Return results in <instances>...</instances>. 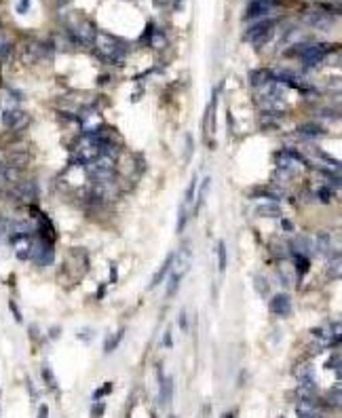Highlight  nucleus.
Returning a JSON list of instances; mask_svg holds the SVG:
<instances>
[{
    "label": "nucleus",
    "mask_w": 342,
    "mask_h": 418,
    "mask_svg": "<svg viewBox=\"0 0 342 418\" xmlns=\"http://www.w3.org/2000/svg\"><path fill=\"white\" fill-rule=\"evenodd\" d=\"M171 391H174V382L169 376H161V403L171 401Z\"/></svg>",
    "instance_id": "obj_16"
},
{
    "label": "nucleus",
    "mask_w": 342,
    "mask_h": 418,
    "mask_svg": "<svg viewBox=\"0 0 342 418\" xmlns=\"http://www.w3.org/2000/svg\"><path fill=\"white\" fill-rule=\"evenodd\" d=\"M95 45H97L99 55H102V57L112 59V62L123 59L125 55H127V45L123 43V40L117 38V36H110V34H106V32H97Z\"/></svg>",
    "instance_id": "obj_1"
},
{
    "label": "nucleus",
    "mask_w": 342,
    "mask_h": 418,
    "mask_svg": "<svg viewBox=\"0 0 342 418\" xmlns=\"http://www.w3.org/2000/svg\"><path fill=\"white\" fill-rule=\"evenodd\" d=\"M23 55L27 59H49L51 57V45L42 40H27Z\"/></svg>",
    "instance_id": "obj_9"
},
{
    "label": "nucleus",
    "mask_w": 342,
    "mask_h": 418,
    "mask_svg": "<svg viewBox=\"0 0 342 418\" xmlns=\"http://www.w3.org/2000/svg\"><path fill=\"white\" fill-rule=\"evenodd\" d=\"M27 123H30V116L21 108H9L3 112V125L9 131H21L27 127Z\"/></svg>",
    "instance_id": "obj_7"
},
{
    "label": "nucleus",
    "mask_w": 342,
    "mask_h": 418,
    "mask_svg": "<svg viewBox=\"0 0 342 418\" xmlns=\"http://www.w3.org/2000/svg\"><path fill=\"white\" fill-rule=\"evenodd\" d=\"M260 214H262V216H279L281 212H279V205L270 203V205H262V207H260Z\"/></svg>",
    "instance_id": "obj_26"
},
{
    "label": "nucleus",
    "mask_w": 342,
    "mask_h": 418,
    "mask_svg": "<svg viewBox=\"0 0 342 418\" xmlns=\"http://www.w3.org/2000/svg\"><path fill=\"white\" fill-rule=\"evenodd\" d=\"M180 281H182V273H174L169 277V281H167V296H174L178 287H180Z\"/></svg>",
    "instance_id": "obj_20"
},
{
    "label": "nucleus",
    "mask_w": 342,
    "mask_h": 418,
    "mask_svg": "<svg viewBox=\"0 0 342 418\" xmlns=\"http://www.w3.org/2000/svg\"><path fill=\"white\" fill-rule=\"evenodd\" d=\"M180 327H182V332H186V330H188V317H186V311H182V313H180Z\"/></svg>",
    "instance_id": "obj_30"
},
{
    "label": "nucleus",
    "mask_w": 342,
    "mask_h": 418,
    "mask_svg": "<svg viewBox=\"0 0 342 418\" xmlns=\"http://www.w3.org/2000/svg\"><path fill=\"white\" fill-rule=\"evenodd\" d=\"M207 190H209V177L207 180H203V186H201V190H198V199H196V209L194 212H198V209L203 207V203H205V197H207Z\"/></svg>",
    "instance_id": "obj_23"
},
{
    "label": "nucleus",
    "mask_w": 342,
    "mask_h": 418,
    "mask_svg": "<svg viewBox=\"0 0 342 418\" xmlns=\"http://www.w3.org/2000/svg\"><path fill=\"white\" fill-rule=\"evenodd\" d=\"M300 133H304V135H310V137H319V135H323L325 133V129L323 127H319V125H315V123H306V125H300Z\"/></svg>",
    "instance_id": "obj_18"
},
{
    "label": "nucleus",
    "mask_w": 342,
    "mask_h": 418,
    "mask_svg": "<svg viewBox=\"0 0 342 418\" xmlns=\"http://www.w3.org/2000/svg\"><path fill=\"white\" fill-rule=\"evenodd\" d=\"M277 25V17H268V19H262V21H255L247 27L245 32V38L249 40V43H264V40L270 38V34H273Z\"/></svg>",
    "instance_id": "obj_5"
},
{
    "label": "nucleus",
    "mask_w": 342,
    "mask_h": 418,
    "mask_svg": "<svg viewBox=\"0 0 342 418\" xmlns=\"http://www.w3.org/2000/svg\"><path fill=\"white\" fill-rule=\"evenodd\" d=\"M213 108H216V95H213V100L209 102L207 110H205V121H203V131L207 137H211L213 133Z\"/></svg>",
    "instance_id": "obj_15"
},
{
    "label": "nucleus",
    "mask_w": 342,
    "mask_h": 418,
    "mask_svg": "<svg viewBox=\"0 0 342 418\" xmlns=\"http://www.w3.org/2000/svg\"><path fill=\"white\" fill-rule=\"evenodd\" d=\"M110 389H112V384H104V389H97V391L93 393V397H95V399H99V397H102V393L110 391Z\"/></svg>",
    "instance_id": "obj_32"
},
{
    "label": "nucleus",
    "mask_w": 342,
    "mask_h": 418,
    "mask_svg": "<svg viewBox=\"0 0 342 418\" xmlns=\"http://www.w3.org/2000/svg\"><path fill=\"white\" fill-rule=\"evenodd\" d=\"M121 336H123V330H121V332L117 334V336H110V338H108V342H106V351H112V348H114V346H117V344H119Z\"/></svg>",
    "instance_id": "obj_28"
},
{
    "label": "nucleus",
    "mask_w": 342,
    "mask_h": 418,
    "mask_svg": "<svg viewBox=\"0 0 342 418\" xmlns=\"http://www.w3.org/2000/svg\"><path fill=\"white\" fill-rule=\"evenodd\" d=\"M298 416H300V418H321L315 410H312V406L308 401H302V406L298 408Z\"/></svg>",
    "instance_id": "obj_21"
},
{
    "label": "nucleus",
    "mask_w": 342,
    "mask_h": 418,
    "mask_svg": "<svg viewBox=\"0 0 342 418\" xmlns=\"http://www.w3.org/2000/svg\"><path fill=\"white\" fill-rule=\"evenodd\" d=\"M283 0H251L249 7H247V19L249 17H262V15H268L277 5H281Z\"/></svg>",
    "instance_id": "obj_11"
},
{
    "label": "nucleus",
    "mask_w": 342,
    "mask_h": 418,
    "mask_svg": "<svg viewBox=\"0 0 342 418\" xmlns=\"http://www.w3.org/2000/svg\"><path fill=\"white\" fill-rule=\"evenodd\" d=\"M174 258H176L174 254H169V256H167V260L163 262V266L159 268V273H156V275H154V279H152V283H150V287H156V285H159V283L163 281V279H165V277L169 275V271H171V268H174Z\"/></svg>",
    "instance_id": "obj_14"
},
{
    "label": "nucleus",
    "mask_w": 342,
    "mask_h": 418,
    "mask_svg": "<svg viewBox=\"0 0 342 418\" xmlns=\"http://www.w3.org/2000/svg\"><path fill=\"white\" fill-rule=\"evenodd\" d=\"M270 311L279 317H288L292 313V300L288 294H277L270 298Z\"/></svg>",
    "instance_id": "obj_12"
},
{
    "label": "nucleus",
    "mask_w": 342,
    "mask_h": 418,
    "mask_svg": "<svg viewBox=\"0 0 342 418\" xmlns=\"http://www.w3.org/2000/svg\"><path fill=\"white\" fill-rule=\"evenodd\" d=\"M42 376H45V382H47V384H51V386L55 389V380H53V372L45 368V370H42Z\"/></svg>",
    "instance_id": "obj_29"
},
{
    "label": "nucleus",
    "mask_w": 342,
    "mask_h": 418,
    "mask_svg": "<svg viewBox=\"0 0 342 418\" xmlns=\"http://www.w3.org/2000/svg\"><path fill=\"white\" fill-rule=\"evenodd\" d=\"M268 80H273V76H270V72H266V70H255V72L249 74V82L253 87H262Z\"/></svg>",
    "instance_id": "obj_17"
},
{
    "label": "nucleus",
    "mask_w": 342,
    "mask_h": 418,
    "mask_svg": "<svg viewBox=\"0 0 342 418\" xmlns=\"http://www.w3.org/2000/svg\"><path fill=\"white\" fill-rule=\"evenodd\" d=\"M218 266H220V273H224L226 271V262H228V256H226V243L224 241H220L218 243Z\"/></svg>",
    "instance_id": "obj_22"
},
{
    "label": "nucleus",
    "mask_w": 342,
    "mask_h": 418,
    "mask_svg": "<svg viewBox=\"0 0 342 418\" xmlns=\"http://www.w3.org/2000/svg\"><path fill=\"white\" fill-rule=\"evenodd\" d=\"M194 190H196V177L190 180V186H188L186 194H184V205H190L194 201Z\"/></svg>",
    "instance_id": "obj_24"
},
{
    "label": "nucleus",
    "mask_w": 342,
    "mask_h": 418,
    "mask_svg": "<svg viewBox=\"0 0 342 418\" xmlns=\"http://www.w3.org/2000/svg\"><path fill=\"white\" fill-rule=\"evenodd\" d=\"M192 150H194V142H192V135L186 133V150H184V163H188L190 157H192Z\"/></svg>",
    "instance_id": "obj_25"
},
{
    "label": "nucleus",
    "mask_w": 342,
    "mask_h": 418,
    "mask_svg": "<svg viewBox=\"0 0 342 418\" xmlns=\"http://www.w3.org/2000/svg\"><path fill=\"white\" fill-rule=\"evenodd\" d=\"M49 416V408L47 406H40V410H38V418H47Z\"/></svg>",
    "instance_id": "obj_36"
},
{
    "label": "nucleus",
    "mask_w": 342,
    "mask_h": 418,
    "mask_svg": "<svg viewBox=\"0 0 342 418\" xmlns=\"http://www.w3.org/2000/svg\"><path fill=\"white\" fill-rule=\"evenodd\" d=\"M296 268L300 275H304L308 271V258L306 256H296Z\"/></svg>",
    "instance_id": "obj_27"
},
{
    "label": "nucleus",
    "mask_w": 342,
    "mask_h": 418,
    "mask_svg": "<svg viewBox=\"0 0 342 418\" xmlns=\"http://www.w3.org/2000/svg\"><path fill=\"white\" fill-rule=\"evenodd\" d=\"M27 7H30V0H19L17 13H27Z\"/></svg>",
    "instance_id": "obj_31"
},
{
    "label": "nucleus",
    "mask_w": 342,
    "mask_h": 418,
    "mask_svg": "<svg viewBox=\"0 0 342 418\" xmlns=\"http://www.w3.org/2000/svg\"><path fill=\"white\" fill-rule=\"evenodd\" d=\"M330 395H332V397H330V399H332V403H336V406H340V389H336V391H332Z\"/></svg>",
    "instance_id": "obj_33"
},
{
    "label": "nucleus",
    "mask_w": 342,
    "mask_h": 418,
    "mask_svg": "<svg viewBox=\"0 0 342 418\" xmlns=\"http://www.w3.org/2000/svg\"><path fill=\"white\" fill-rule=\"evenodd\" d=\"M89 167V175L93 180H97L99 184H106L112 180L114 175V169H117V163H114V157L112 155H102L97 161H93Z\"/></svg>",
    "instance_id": "obj_4"
},
{
    "label": "nucleus",
    "mask_w": 342,
    "mask_h": 418,
    "mask_svg": "<svg viewBox=\"0 0 342 418\" xmlns=\"http://www.w3.org/2000/svg\"><path fill=\"white\" fill-rule=\"evenodd\" d=\"M163 342H165V346H171V332H169V330L165 332V336H163Z\"/></svg>",
    "instance_id": "obj_37"
},
{
    "label": "nucleus",
    "mask_w": 342,
    "mask_h": 418,
    "mask_svg": "<svg viewBox=\"0 0 342 418\" xmlns=\"http://www.w3.org/2000/svg\"><path fill=\"white\" fill-rule=\"evenodd\" d=\"M68 36L72 40H76L78 45H93L95 36H97V30L93 27V23L89 19L76 17L74 21L68 23Z\"/></svg>",
    "instance_id": "obj_3"
},
{
    "label": "nucleus",
    "mask_w": 342,
    "mask_h": 418,
    "mask_svg": "<svg viewBox=\"0 0 342 418\" xmlns=\"http://www.w3.org/2000/svg\"><path fill=\"white\" fill-rule=\"evenodd\" d=\"M13 55V40L7 32H0V62H9Z\"/></svg>",
    "instance_id": "obj_13"
},
{
    "label": "nucleus",
    "mask_w": 342,
    "mask_h": 418,
    "mask_svg": "<svg viewBox=\"0 0 342 418\" xmlns=\"http://www.w3.org/2000/svg\"><path fill=\"white\" fill-rule=\"evenodd\" d=\"M13 199H17L21 203H32L38 197V188L34 182H19L15 188H13Z\"/></svg>",
    "instance_id": "obj_10"
},
{
    "label": "nucleus",
    "mask_w": 342,
    "mask_h": 418,
    "mask_svg": "<svg viewBox=\"0 0 342 418\" xmlns=\"http://www.w3.org/2000/svg\"><path fill=\"white\" fill-rule=\"evenodd\" d=\"M102 414H104V406H102V403H99V406H95V408H93V418H99Z\"/></svg>",
    "instance_id": "obj_34"
},
{
    "label": "nucleus",
    "mask_w": 342,
    "mask_h": 418,
    "mask_svg": "<svg viewBox=\"0 0 342 418\" xmlns=\"http://www.w3.org/2000/svg\"><path fill=\"white\" fill-rule=\"evenodd\" d=\"M292 247H294L296 256H306V258H308V254H310V243H308V239H298Z\"/></svg>",
    "instance_id": "obj_19"
},
{
    "label": "nucleus",
    "mask_w": 342,
    "mask_h": 418,
    "mask_svg": "<svg viewBox=\"0 0 342 418\" xmlns=\"http://www.w3.org/2000/svg\"><path fill=\"white\" fill-rule=\"evenodd\" d=\"M332 49H334L332 45H325V43H306V45L294 47V49L288 51V53H290V55H300V59H302L306 66H315V64H319Z\"/></svg>",
    "instance_id": "obj_2"
},
{
    "label": "nucleus",
    "mask_w": 342,
    "mask_h": 418,
    "mask_svg": "<svg viewBox=\"0 0 342 418\" xmlns=\"http://www.w3.org/2000/svg\"><path fill=\"white\" fill-rule=\"evenodd\" d=\"M11 311H13V315H15L17 321H21V315H19V311H17V304H15V302H11Z\"/></svg>",
    "instance_id": "obj_35"
},
{
    "label": "nucleus",
    "mask_w": 342,
    "mask_h": 418,
    "mask_svg": "<svg viewBox=\"0 0 342 418\" xmlns=\"http://www.w3.org/2000/svg\"><path fill=\"white\" fill-rule=\"evenodd\" d=\"M30 258L38 264V266H49V264H53V245L49 239H42V236H38L36 241H32V249H30Z\"/></svg>",
    "instance_id": "obj_6"
},
{
    "label": "nucleus",
    "mask_w": 342,
    "mask_h": 418,
    "mask_svg": "<svg viewBox=\"0 0 342 418\" xmlns=\"http://www.w3.org/2000/svg\"><path fill=\"white\" fill-rule=\"evenodd\" d=\"M304 21L308 25H315V27H330L332 23V13L327 11L325 7H312L304 13Z\"/></svg>",
    "instance_id": "obj_8"
}]
</instances>
